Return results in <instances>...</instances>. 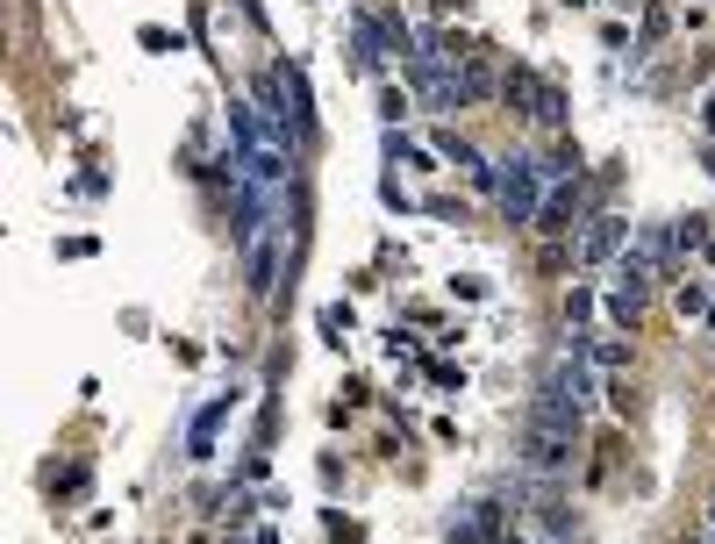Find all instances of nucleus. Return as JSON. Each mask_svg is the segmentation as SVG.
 <instances>
[{
  "label": "nucleus",
  "mask_w": 715,
  "mask_h": 544,
  "mask_svg": "<svg viewBox=\"0 0 715 544\" xmlns=\"http://www.w3.org/2000/svg\"><path fill=\"white\" fill-rule=\"evenodd\" d=\"M257 115L272 123L280 144H315V101H308V80H301L294 57H272L257 72Z\"/></svg>",
  "instance_id": "nucleus-1"
},
{
  "label": "nucleus",
  "mask_w": 715,
  "mask_h": 544,
  "mask_svg": "<svg viewBox=\"0 0 715 544\" xmlns=\"http://www.w3.org/2000/svg\"><path fill=\"white\" fill-rule=\"evenodd\" d=\"M501 101H508L523 123H537V129H551V136H566V123H572V101L558 94L544 72H529V65H508V72H501Z\"/></svg>",
  "instance_id": "nucleus-2"
},
{
  "label": "nucleus",
  "mask_w": 715,
  "mask_h": 544,
  "mask_svg": "<svg viewBox=\"0 0 715 544\" xmlns=\"http://www.w3.org/2000/svg\"><path fill=\"white\" fill-rule=\"evenodd\" d=\"M416 51V36H408V22L393 8H379V0H358V14H351V57L365 72H379L387 57H408Z\"/></svg>",
  "instance_id": "nucleus-3"
},
{
  "label": "nucleus",
  "mask_w": 715,
  "mask_h": 544,
  "mask_svg": "<svg viewBox=\"0 0 715 544\" xmlns=\"http://www.w3.org/2000/svg\"><path fill=\"white\" fill-rule=\"evenodd\" d=\"M501 216L508 222H537L544 208V172H537V150H501Z\"/></svg>",
  "instance_id": "nucleus-4"
},
{
  "label": "nucleus",
  "mask_w": 715,
  "mask_h": 544,
  "mask_svg": "<svg viewBox=\"0 0 715 544\" xmlns=\"http://www.w3.org/2000/svg\"><path fill=\"white\" fill-rule=\"evenodd\" d=\"M515 459H523L529 473L558 480V473H572V459H580V437H558V430H537V422H529V430L515 437Z\"/></svg>",
  "instance_id": "nucleus-5"
},
{
  "label": "nucleus",
  "mask_w": 715,
  "mask_h": 544,
  "mask_svg": "<svg viewBox=\"0 0 715 544\" xmlns=\"http://www.w3.org/2000/svg\"><path fill=\"white\" fill-rule=\"evenodd\" d=\"M529 422H537V430H558V437H587V408L572 401L566 387L551 380V373H544L537 395H529Z\"/></svg>",
  "instance_id": "nucleus-6"
},
{
  "label": "nucleus",
  "mask_w": 715,
  "mask_h": 544,
  "mask_svg": "<svg viewBox=\"0 0 715 544\" xmlns=\"http://www.w3.org/2000/svg\"><path fill=\"white\" fill-rule=\"evenodd\" d=\"M444 544H508V537H501V502H494V494L451 509V516H444Z\"/></svg>",
  "instance_id": "nucleus-7"
},
{
  "label": "nucleus",
  "mask_w": 715,
  "mask_h": 544,
  "mask_svg": "<svg viewBox=\"0 0 715 544\" xmlns=\"http://www.w3.org/2000/svg\"><path fill=\"white\" fill-rule=\"evenodd\" d=\"M595 208H587V187L580 179H558V187H544V208H537V230L544 237H566L572 222H587Z\"/></svg>",
  "instance_id": "nucleus-8"
},
{
  "label": "nucleus",
  "mask_w": 715,
  "mask_h": 544,
  "mask_svg": "<svg viewBox=\"0 0 715 544\" xmlns=\"http://www.w3.org/2000/svg\"><path fill=\"white\" fill-rule=\"evenodd\" d=\"M501 72H508V65H494V57H486V51L459 57V65H451V86H459V108H480V101H501Z\"/></svg>",
  "instance_id": "nucleus-9"
},
{
  "label": "nucleus",
  "mask_w": 715,
  "mask_h": 544,
  "mask_svg": "<svg viewBox=\"0 0 715 544\" xmlns=\"http://www.w3.org/2000/svg\"><path fill=\"white\" fill-rule=\"evenodd\" d=\"M523 509L544 523V537L551 544H566V537H580V516H572L566 502H558V488H523Z\"/></svg>",
  "instance_id": "nucleus-10"
},
{
  "label": "nucleus",
  "mask_w": 715,
  "mask_h": 544,
  "mask_svg": "<svg viewBox=\"0 0 715 544\" xmlns=\"http://www.w3.org/2000/svg\"><path fill=\"white\" fill-rule=\"evenodd\" d=\"M408 86H416L422 108H459V86H451V65H430V57H408Z\"/></svg>",
  "instance_id": "nucleus-11"
},
{
  "label": "nucleus",
  "mask_w": 715,
  "mask_h": 544,
  "mask_svg": "<svg viewBox=\"0 0 715 544\" xmlns=\"http://www.w3.org/2000/svg\"><path fill=\"white\" fill-rule=\"evenodd\" d=\"M622 244H630V216H595L580 237V265H616Z\"/></svg>",
  "instance_id": "nucleus-12"
},
{
  "label": "nucleus",
  "mask_w": 715,
  "mask_h": 544,
  "mask_svg": "<svg viewBox=\"0 0 715 544\" xmlns=\"http://www.w3.org/2000/svg\"><path fill=\"white\" fill-rule=\"evenodd\" d=\"M537 172L551 179V187L558 179H580V144H572V136H551V144L537 150Z\"/></svg>",
  "instance_id": "nucleus-13"
},
{
  "label": "nucleus",
  "mask_w": 715,
  "mask_h": 544,
  "mask_svg": "<svg viewBox=\"0 0 715 544\" xmlns=\"http://www.w3.org/2000/svg\"><path fill=\"white\" fill-rule=\"evenodd\" d=\"M230 401H236V395L208 401L201 416H193V430H187V451H193V459H208V451H215V430H222V422H230Z\"/></svg>",
  "instance_id": "nucleus-14"
},
{
  "label": "nucleus",
  "mask_w": 715,
  "mask_h": 544,
  "mask_svg": "<svg viewBox=\"0 0 715 544\" xmlns=\"http://www.w3.org/2000/svg\"><path fill=\"white\" fill-rule=\"evenodd\" d=\"M673 244H680V251H708L715 237H708V222H702V216H680V222H673Z\"/></svg>",
  "instance_id": "nucleus-15"
},
{
  "label": "nucleus",
  "mask_w": 715,
  "mask_h": 544,
  "mask_svg": "<svg viewBox=\"0 0 715 544\" xmlns=\"http://www.w3.org/2000/svg\"><path fill=\"white\" fill-rule=\"evenodd\" d=\"M587 315H595V294H587V286H572V301H566V323H572V344H580Z\"/></svg>",
  "instance_id": "nucleus-16"
},
{
  "label": "nucleus",
  "mask_w": 715,
  "mask_h": 544,
  "mask_svg": "<svg viewBox=\"0 0 715 544\" xmlns=\"http://www.w3.org/2000/svg\"><path fill=\"white\" fill-rule=\"evenodd\" d=\"M665 29H673V8H665V0H644V43H659Z\"/></svg>",
  "instance_id": "nucleus-17"
},
{
  "label": "nucleus",
  "mask_w": 715,
  "mask_h": 544,
  "mask_svg": "<svg viewBox=\"0 0 715 544\" xmlns=\"http://www.w3.org/2000/svg\"><path fill=\"white\" fill-rule=\"evenodd\" d=\"M708 308H715V294H708V286H694V280L680 286V315H708Z\"/></svg>",
  "instance_id": "nucleus-18"
},
{
  "label": "nucleus",
  "mask_w": 715,
  "mask_h": 544,
  "mask_svg": "<svg viewBox=\"0 0 715 544\" xmlns=\"http://www.w3.org/2000/svg\"><path fill=\"white\" fill-rule=\"evenodd\" d=\"M587 358H595V366H601V373H616V366H622V358H630V344H622V337H608V344H595V352H587Z\"/></svg>",
  "instance_id": "nucleus-19"
},
{
  "label": "nucleus",
  "mask_w": 715,
  "mask_h": 544,
  "mask_svg": "<svg viewBox=\"0 0 715 544\" xmlns=\"http://www.w3.org/2000/svg\"><path fill=\"white\" fill-rule=\"evenodd\" d=\"M379 115H387V129H401V115H408V94H401V86H387V94H379Z\"/></svg>",
  "instance_id": "nucleus-20"
},
{
  "label": "nucleus",
  "mask_w": 715,
  "mask_h": 544,
  "mask_svg": "<svg viewBox=\"0 0 715 544\" xmlns=\"http://www.w3.org/2000/svg\"><path fill=\"white\" fill-rule=\"evenodd\" d=\"M430 216H437V222H465V201H451V193H437V201H430Z\"/></svg>",
  "instance_id": "nucleus-21"
},
{
  "label": "nucleus",
  "mask_w": 715,
  "mask_h": 544,
  "mask_svg": "<svg viewBox=\"0 0 715 544\" xmlns=\"http://www.w3.org/2000/svg\"><path fill=\"white\" fill-rule=\"evenodd\" d=\"M702 123H708V136H715V101H708V108H702Z\"/></svg>",
  "instance_id": "nucleus-22"
},
{
  "label": "nucleus",
  "mask_w": 715,
  "mask_h": 544,
  "mask_svg": "<svg viewBox=\"0 0 715 544\" xmlns=\"http://www.w3.org/2000/svg\"><path fill=\"white\" fill-rule=\"evenodd\" d=\"M702 165H708V179H715V150H702Z\"/></svg>",
  "instance_id": "nucleus-23"
},
{
  "label": "nucleus",
  "mask_w": 715,
  "mask_h": 544,
  "mask_svg": "<svg viewBox=\"0 0 715 544\" xmlns=\"http://www.w3.org/2000/svg\"><path fill=\"white\" fill-rule=\"evenodd\" d=\"M702 544H715V516H708V537H702Z\"/></svg>",
  "instance_id": "nucleus-24"
},
{
  "label": "nucleus",
  "mask_w": 715,
  "mask_h": 544,
  "mask_svg": "<svg viewBox=\"0 0 715 544\" xmlns=\"http://www.w3.org/2000/svg\"><path fill=\"white\" fill-rule=\"evenodd\" d=\"M257 544H280V537H272V531H265V537H257Z\"/></svg>",
  "instance_id": "nucleus-25"
},
{
  "label": "nucleus",
  "mask_w": 715,
  "mask_h": 544,
  "mask_svg": "<svg viewBox=\"0 0 715 544\" xmlns=\"http://www.w3.org/2000/svg\"><path fill=\"white\" fill-rule=\"evenodd\" d=\"M708 329H715V308H708Z\"/></svg>",
  "instance_id": "nucleus-26"
},
{
  "label": "nucleus",
  "mask_w": 715,
  "mask_h": 544,
  "mask_svg": "<svg viewBox=\"0 0 715 544\" xmlns=\"http://www.w3.org/2000/svg\"><path fill=\"white\" fill-rule=\"evenodd\" d=\"M566 8H580V0H566Z\"/></svg>",
  "instance_id": "nucleus-27"
}]
</instances>
